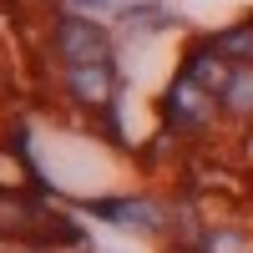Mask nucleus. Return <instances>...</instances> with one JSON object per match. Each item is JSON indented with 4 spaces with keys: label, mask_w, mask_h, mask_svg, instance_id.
Masks as SVG:
<instances>
[{
    "label": "nucleus",
    "mask_w": 253,
    "mask_h": 253,
    "mask_svg": "<svg viewBox=\"0 0 253 253\" xmlns=\"http://www.w3.org/2000/svg\"><path fill=\"white\" fill-rule=\"evenodd\" d=\"M26 253H51V248H26Z\"/></svg>",
    "instance_id": "9b49d317"
},
{
    "label": "nucleus",
    "mask_w": 253,
    "mask_h": 253,
    "mask_svg": "<svg viewBox=\"0 0 253 253\" xmlns=\"http://www.w3.org/2000/svg\"><path fill=\"white\" fill-rule=\"evenodd\" d=\"M213 46L228 56V61H253V26H238V31H223Z\"/></svg>",
    "instance_id": "1a4fd4ad"
},
{
    "label": "nucleus",
    "mask_w": 253,
    "mask_h": 253,
    "mask_svg": "<svg viewBox=\"0 0 253 253\" xmlns=\"http://www.w3.org/2000/svg\"><path fill=\"white\" fill-rule=\"evenodd\" d=\"M223 107L228 112H253V71H233V81H228V91H223Z\"/></svg>",
    "instance_id": "6e6552de"
},
{
    "label": "nucleus",
    "mask_w": 253,
    "mask_h": 253,
    "mask_svg": "<svg viewBox=\"0 0 253 253\" xmlns=\"http://www.w3.org/2000/svg\"><path fill=\"white\" fill-rule=\"evenodd\" d=\"M182 76H187V81H198L208 96H223V91H228V81H233V66H228V56H223L218 46H198L193 56H187Z\"/></svg>",
    "instance_id": "39448f33"
},
{
    "label": "nucleus",
    "mask_w": 253,
    "mask_h": 253,
    "mask_svg": "<svg viewBox=\"0 0 253 253\" xmlns=\"http://www.w3.org/2000/svg\"><path fill=\"white\" fill-rule=\"evenodd\" d=\"M26 187H31V167H26V157L0 152V198H26Z\"/></svg>",
    "instance_id": "0eeeda50"
},
{
    "label": "nucleus",
    "mask_w": 253,
    "mask_h": 253,
    "mask_svg": "<svg viewBox=\"0 0 253 253\" xmlns=\"http://www.w3.org/2000/svg\"><path fill=\"white\" fill-rule=\"evenodd\" d=\"M71 5H76V10H86V5H107V0H71Z\"/></svg>",
    "instance_id": "9d476101"
},
{
    "label": "nucleus",
    "mask_w": 253,
    "mask_h": 253,
    "mask_svg": "<svg viewBox=\"0 0 253 253\" xmlns=\"http://www.w3.org/2000/svg\"><path fill=\"white\" fill-rule=\"evenodd\" d=\"M213 107H218V96H208L198 81H187V76H177L172 91H167V117H172V122L203 126V122H213Z\"/></svg>",
    "instance_id": "20e7f679"
},
{
    "label": "nucleus",
    "mask_w": 253,
    "mask_h": 253,
    "mask_svg": "<svg viewBox=\"0 0 253 253\" xmlns=\"http://www.w3.org/2000/svg\"><path fill=\"white\" fill-rule=\"evenodd\" d=\"M96 218H112V223H126V228H147V233H162L167 223H172V213L167 208H157L152 198H122V203H91Z\"/></svg>",
    "instance_id": "f03ea898"
},
{
    "label": "nucleus",
    "mask_w": 253,
    "mask_h": 253,
    "mask_svg": "<svg viewBox=\"0 0 253 253\" xmlns=\"http://www.w3.org/2000/svg\"><path fill=\"white\" fill-rule=\"evenodd\" d=\"M66 91L81 101V107H112L117 96V71L107 66H66Z\"/></svg>",
    "instance_id": "7ed1b4c3"
},
{
    "label": "nucleus",
    "mask_w": 253,
    "mask_h": 253,
    "mask_svg": "<svg viewBox=\"0 0 253 253\" xmlns=\"http://www.w3.org/2000/svg\"><path fill=\"white\" fill-rule=\"evenodd\" d=\"M56 51L66 56V66H107V61H112V41H107L101 26H91V20L61 15V26H56Z\"/></svg>",
    "instance_id": "f257e3e1"
},
{
    "label": "nucleus",
    "mask_w": 253,
    "mask_h": 253,
    "mask_svg": "<svg viewBox=\"0 0 253 253\" xmlns=\"http://www.w3.org/2000/svg\"><path fill=\"white\" fill-rule=\"evenodd\" d=\"M198 253H253V233L248 228H208L198 238Z\"/></svg>",
    "instance_id": "423d86ee"
}]
</instances>
